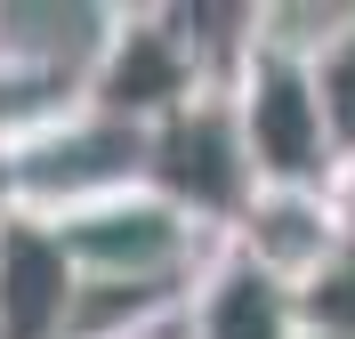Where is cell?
<instances>
[{"instance_id":"6da1fadb","label":"cell","mask_w":355,"mask_h":339,"mask_svg":"<svg viewBox=\"0 0 355 339\" xmlns=\"http://www.w3.org/2000/svg\"><path fill=\"white\" fill-rule=\"evenodd\" d=\"M226 113H234V137H243V162L259 186H331V146L315 121L307 57L266 24V8L243 65L226 73Z\"/></svg>"},{"instance_id":"7a4b0ae2","label":"cell","mask_w":355,"mask_h":339,"mask_svg":"<svg viewBox=\"0 0 355 339\" xmlns=\"http://www.w3.org/2000/svg\"><path fill=\"white\" fill-rule=\"evenodd\" d=\"M202 89H218L202 57L186 49L178 8H105L97 57L81 73V105L130 121V130H162L178 105H194Z\"/></svg>"},{"instance_id":"3957f363","label":"cell","mask_w":355,"mask_h":339,"mask_svg":"<svg viewBox=\"0 0 355 339\" xmlns=\"http://www.w3.org/2000/svg\"><path fill=\"white\" fill-rule=\"evenodd\" d=\"M146 186L170 194L178 210H194L202 226H234V210L250 202V162H243V137H234V113H226V89H202L194 105H178L154 137H146Z\"/></svg>"},{"instance_id":"277c9868","label":"cell","mask_w":355,"mask_h":339,"mask_svg":"<svg viewBox=\"0 0 355 339\" xmlns=\"http://www.w3.org/2000/svg\"><path fill=\"white\" fill-rule=\"evenodd\" d=\"M339 250H347V234H339L331 186H250V202L226 226V259H243L250 275L283 283L291 299L307 291Z\"/></svg>"},{"instance_id":"5b68a950","label":"cell","mask_w":355,"mask_h":339,"mask_svg":"<svg viewBox=\"0 0 355 339\" xmlns=\"http://www.w3.org/2000/svg\"><path fill=\"white\" fill-rule=\"evenodd\" d=\"M81 275L65 259L57 218L0 202V339H73Z\"/></svg>"},{"instance_id":"8992f818","label":"cell","mask_w":355,"mask_h":339,"mask_svg":"<svg viewBox=\"0 0 355 339\" xmlns=\"http://www.w3.org/2000/svg\"><path fill=\"white\" fill-rule=\"evenodd\" d=\"M186 339H299V299L283 283L250 275L243 259H226L218 243V259L186 291Z\"/></svg>"},{"instance_id":"52a82bcc","label":"cell","mask_w":355,"mask_h":339,"mask_svg":"<svg viewBox=\"0 0 355 339\" xmlns=\"http://www.w3.org/2000/svg\"><path fill=\"white\" fill-rule=\"evenodd\" d=\"M299 57H307L315 121H323V146H331V170H339V162H355V8H331Z\"/></svg>"},{"instance_id":"ba28073f","label":"cell","mask_w":355,"mask_h":339,"mask_svg":"<svg viewBox=\"0 0 355 339\" xmlns=\"http://www.w3.org/2000/svg\"><path fill=\"white\" fill-rule=\"evenodd\" d=\"M299 339H355V250H339L299 291Z\"/></svg>"},{"instance_id":"9c48e42d","label":"cell","mask_w":355,"mask_h":339,"mask_svg":"<svg viewBox=\"0 0 355 339\" xmlns=\"http://www.w3.org/2000/svg\"><path fill=\"white\" fill-rule=\"evenodd\" d=\"M331 210H339V234H347V250H355V162L331 170Z\"/></svg>"},{"instance_id":"30bf717a","label":"cell","mask_w":355,"mask_h":339,"mask_svg":"<svg viewBox=\"0 0 355 339\" xmlns=\"http://www.w3.org/2000/svg\"><path fill=\"white\" fill-rule=\"evenodd\" d=\"M113 339H186V307H170V315H146V323H130V331H113Z\"/></svg>"}]
</instances>
